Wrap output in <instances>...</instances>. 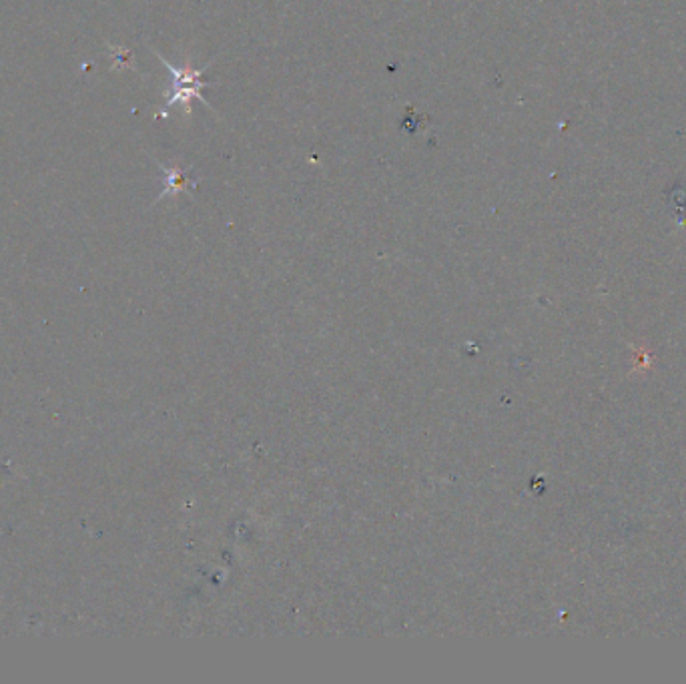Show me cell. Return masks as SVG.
<instances>
[{
    "instance_id": "obj_1",
    "label": "cell",
    "mask_w": 686,
    "mask_h": 684,
    "mask_svg": "<svg viewBox=\"0 0 686 684\" xmlns=\"http://www.w3.org/2000/svg\"><path fill=\"white\" fill-rule=\"evenodd\" d=\"M161 61H163V65L167 67V71L175 77V83H173V95H171V99L167 101V109L169 107H173L175 103H181L183 107H185V111H187V115H191V101L193 99H201V101H205L203 97H201V89L205 87V83H201V75L205 73V69H193L191 67V63L187 61L181 69H177V67H173L171 63H167L163 57H159Z\"/></svg>"
},
{
    "instance_id": "obj_2",
    "label": "cell",
    "mask_w": 686,
    "mask_h": 684,
    "mask_svg": "<svg viewBox=\"0 0 686 684\" xmlns=\"http://www.w3.org/2000/svg\"><path fill=\"white\" fill-rule=\"evenodd\" d=\"M163 171H165V191L161 197H165L167 193H181L187 189L189 179L181 167L171 165V167H163Z\"/></svg>"
}]
</instances>
